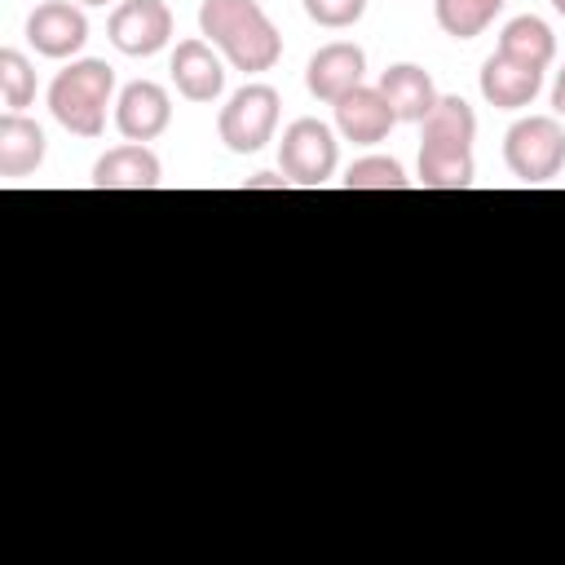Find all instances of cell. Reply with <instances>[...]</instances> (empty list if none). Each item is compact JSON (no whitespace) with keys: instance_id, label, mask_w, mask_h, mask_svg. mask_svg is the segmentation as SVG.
Instances as JSON below:
<instances>
[{"instance_id":"6da1fadb","label":"cell","mask_w":565,"mask_h":565,"mask_svg":"<svg viewBox=\"0 0 565 565\" xmlns=\"http://www.w3.org/2000/svg\"><path fill=\"white\" fill-rule=\"evenodd\" d=\"M199 31L243 75H260L282 57V35L256 0H203Z\"/></svg>"},{"instance_id":"7a4b0ae2","label":"cell","mask_w":565,"mask_h":565,"mask_svg":"<svg viewBox=\"0 0 565 565\" xmlns=\"http://www.w3.org/2000/svg\"><path fill=\"white\" fill-rule=\"evenodd\" d=\"M419 185L428 190H463L472 185V141H477V115L463 97H437L433 115L419 124Z\"/></svg>"},{"instance_id":"3957f363","label":"cell","mask_w":565,"mask_h":565,"mask_svg":"<svg viewBox=\"0 0 565 565\" xmlns=\"http://www.w3.org/2000/svg\"><path fill=\"white\" fill-rule=\"evenodd\" d=\"M115 93V71L102 57H79L49 84V110L53 119L75 137H102L106 106Z\"/></svg>"},{"instance_id":"277c9868","label":"cell","mask_w":565,"mask_h":565,"mask_svg":"<svg viewBox=\"0 0 565 565\" xmlns=\"http://www.w3.org/2000/svg\"><path fill=\"white\" fill-rule=\"evenodd\" d=\"M503 163L516 181L543 185L565 168V128L552 115H525L503 137Z\"/></svg>"},{"instance_id":"5b68a950","label":"cell","mask_w":565,"mask_h":565,"mask_svg":"<svg viewBox=\"0 0 565 565\" xmlns=\"http://www.w3.org/2000/svg\"><path fill=\"white\" fill-rule=\"evenodd\" d=\"M278 128V88L274 84H243L216 115V132L225 150L256 154L265 141H274Z\"/></svg>"},{"instance_id":"8992f818","label":"cell","mask_w":565,"mask_h":565,"mask_svg":"<svg viewBox=\"0 0 565 565\" xmlns=\"http://www.w3.org/2000/svg\"><path fill=\"white\" fill-rule=\"evenodd\" d=\"M340 163L335 132L322 119H291L278 141V168L291 185H327Z\"/></svg>"},{"instance_id":"52a82bcc","label":"cell","mask_w":565,"mask_h":565,"mask_svg":"<svg viewBox=\"0 0 565 565\" xmlns=\"http://www.w3.org/2000/svg\"><path fill=\"white\" fill-rule=\"evenodd\" d=\"M106 35L124 57H150L172 40V9L163 0H119Z\"/></svg>"},{"instance_id":"ba28073f","label":"cell","mask_w":565,"mask_h":565,"mask_svg":"<svg viewBox=\"0 0 565 565\" xmlns=\"http://www.w3.org/2000/svg\"><path fill=\"white\" fill-rule=\"evenodd\" d=\"M88 40V18L75 0H44L26 13V44L40 53V57H75Z\"/></svg>"},{"instance_id":"9c48e42d","label":"cell","mask_w":565,"mask_h":565,"mask_svg":"<svg viewBox=\"0 0 565 565\" xmlns=\"http://www.w3.org/2000/svg\"><path fill=\"white\" fill-rule=\"evenodd\" d=\"M362 79H366V53H362L358 44H349V40L322 44V49L309 57V66H305L309 93H313L318 102H331V106H335L344 93L362 88Z\"/></svg>"},{"instance_id":"30bf717a","label":"cell","mask_w":565,"mask_h":565,"mask_svg":"<svg viewBox=\"0 0 565 565\" xmlns=\"http://www.w3.org/2000/svg\"><path fill=\"white\" fill-rule=\"evenodd\" d=\"M172 119V97L154 79H132L115 97V128L124 141H154Z\"/></svg>"},{"instance_id":"8fae6325","label":"cell","mask_w":565,"mask_h":565,"mask_svg":"<svg viewBox=\"0 0 565 565\" xmlns=\"http://www.w3.org/2000/svg\"><path fill=\"white\" fill-rule=\"evenodd\" d=\"M172 84L185 102H216L225 88V62L207 40H181L172 49Z\"/></svg>"},{"instance_id":"7c38bea8","label":"cell","mask_w":565,"mask_h":565,"mask_svg":"<svg viewBox=\"0 0 565 565\" xmlns=\"http://www.w3.org/2000/svg\"><path fill=\"white\" fill-rule=\"evenodd\" d=\"M159 181L163 163L146 141L115 146L93 163V190H154Z\"/></svg>"},{"instance_id":"4fadbf2b","label":"cell","mask_w":565,"mask_h":565,"mask_svg":"<svg viewBox=\"0 0 565 565\" xmlns=\"http://www.w3.org/2000/svg\"><path fill=\"white\" fill-rule=\"evenodd\" d=\"M393 124H397V115H393V106L384 102L380 88H366V84H362V88H353V93H344V97L335 102V128H340V137L353 141V146H375V141H384Z\"/></svg>"},{"instance_id":"5bb4252c","label":"cell","mask_w":565,"mask_h":565,"mask_svg":"<svg viewBox=\"0 0 565 565\" xmlns=\"http://www.w3.org/2000/svg\"><path fill=\"white\" fill-rule=\"evenodd\" d=\"M380 93H384V102L393 106L397 124H424V119L433 115L437 97H441L437 84H433V75H428L424 66H415V62L388 66V71L380 75Z\"/></svg>"},{"instance_id":"9a60e30c","label":"cell","mask_w":565,"mask_h":565,"mask_svg":"<svg viewBox=\"0 0 565 565\" xmlns=\"http://www.w3.org/2000/svg\"><path fill=\"white\" fill-rule=\"evenodd\" d=\"M539 88H543V71H534V66H521L503 53H490L481 62V97L494 110H521L539 97Z\"/></svg>"},{"instance_id":"2e32d148","label":"cell","mask_w":565,"mask_h":565,"mask_svg":"<svg viewBox=\"0 0 565 565\" xmlns=\"http://www.w3.org/2000/svg\"><path fill=\"white\" fill-rule=\"evenodd\" d=\"M44 163V128L22 110L0 115V177L18 181Z\"/></svg>"},{"instance_id":"e0dca14e","label":"cell","mask_w":565,"mask_h":565,"mask_svg":"<svg viewBox=\"0 0 565 565\" xmlns=\"http://www.w3.org/2000/svg\"><path fill=\"white\" fill-rule=\"evenodd\" d=\"M494 53H503V57H512V62H521V66L547 71L552 57H556V35H552V26H547L543 18L521 13V18H512V22L499 31V49H494Z\"/></svg>"},{"instance_id":"ac0fdd59","label":"cell","mask_w":565,"mask_h":565,"mask_svg":"<svg viewBox=\"0 0 565 565\" xmlns=\"http://www.w3.org/2000/svg\"><path fill=\"white\" fill-rule=\"evenodd\" d=\"M508 0H433V18L450 40H477Z\"/></svg>"},{"instance_id":"d6986e66","label":"cell","mask_w":565,"mask_h":565,"mask_svg":"<svg viewBox=\"0 0 565 565\" xmlns=\"http://www.w3.org/2000/svg\"><path fill=\"white\" fill-rule=\"evenodd\" d=\"M406 185H411V177L388 154H366V159L349 163V172H344V190H406Z\"/></svg>"},{"instance_id":"ffe728a7","label":"cell","mask_w":565,"mask_h":565,"mask_svg":"<svg viewBox=\"0 0 565 565\" xmlns=\"http://www.w3.org/2000/svg\"><path fill=\"white\" fill-rule=\"evenodd\" d=\"M0 97L9 110H22L35 102V66L18 49H0Z\"/></svg>"},{"instance_id":"44dd1931","label":"cell","mask_w":565,"mask_h":565,"mask_svg":"<svg viewBox=\"0 0 565 565\" xmlns=\"http://www.w3.org/2000/svg\"><path fill=\"white\" fill-rule=\"evenodd\" d=\"M305 13L327 26V31H340V26H353L362 13H366V0H305Z\"/></svg>"},{"instance_id":"7402d4cb","label":"cell","mask_w":565,"mask_h":565,"mask_svg":"<svg viewBox=\"0 0 565 565\" xmlns=\"http://www.w3.org/2000/svg\"><path fill=\"white\" fill-rule=\"evenodd\" d=\"M287 185V177H274V172H256V177H247V185L243 190H282Z\"/></svg>"},{"instance_id":"603a6c76","label":"cell","mask_w":565,"mask_h":565,"mask_svg":"<svg viewBox=\"0 0 565 565\" xmlns=\"http://www.w3.org/2000/svg\"><path fill=\"white\" fill-rule=\"evenodd\" d=\"M552 106H556V115H565V66L556 71V84H552Z\"/></svg>"},{"instance_id":"cb8c5ba5","label":"cell","mask_w":565,"mask_h":565,"mask_svg":"<svg viewBox=\"0 0 565 565\" xmlns=\"http://www.w3.org/2000/svg\"><path fill=\"white\" fill-rule=\"evenodd\" d=\"M552 9H556V13H561V18H565V0H552Z\"/></svg>"},{"instance_id":"d4e9b609","label":"cell","mask_w":565,"mask_h":565,"mask_svg":"<svg viewBox=\"0 0 565 565\" xmlns=\"http://www.w3.org/2000/svg\"><path fill=\"white\" fill-rule=\"evenodd\" d=\"M75 4H110V0H75Z\"/></svg>"}]
</instances>
